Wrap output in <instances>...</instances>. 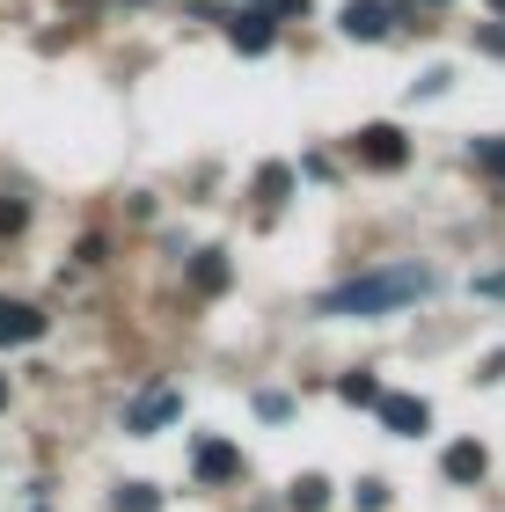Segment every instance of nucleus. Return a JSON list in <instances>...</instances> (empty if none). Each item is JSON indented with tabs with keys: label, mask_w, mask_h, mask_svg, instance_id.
I'll list each match as a JSON object with an SVG mask.
<instances>
[{
	"label": "nucleus",
	"mask_w": 505,
	"mask_h": 512,
	"mask_svg": "<svg viewBox=\"0 0 505 512\" xmlns=\"http://www.w3.org/2000/svg\"><path fill=\"white\" fill-rule=\"evenodd\" d=\"M432 293V271L418 264H396V271H374V278H352V286L323 293V315H388V308H410V300Z\"/></svg>",
	"instance_id": "nucleus-1"
},
{
	"label": "nucleus",
	"mask_w": 505,
	"mask_h": 512,
	"mask_svg": "<svg viewBox=\"0 0 505 512\" xmlns=\"http://www.w3.org/2000/svg\"><path fill=\"white\" fill-rule=\"evenodd\" d=\"M359 161H366V169H403V161H410V139H403L396 125H366V132H359Z\"/></svg>",
	"instance_id": "nucleus-2"
},
{
	"label": "nucleus",
	"mask_w": 505,
	"mask_h": 512,
	"mask_svg": "<svg viewBox=\"0 0 505 512\" xmlns=\"http://www.w3.org/2000/svg\"><path fill=\"white\" fill-rule=\"evenodd\" d=\"M344 37H359V44H374V37H388V22H396V8H381V0H344Z\"/></svg>",
	"instance_id": "nucleus-3"
},
{
	"label": "nucleus",
	"mask_w": 505,
	"mask_h": 512,
	"mask_svg": "<svg viewBox=\"0 0 505 512\" xmlns=\"http://www.w3.org/2000/svg\"><path fill=\"white\" fill-rule=\"evenodd\" d=\"M374 410H381V425H388V432H403V439H418V432L432 425V410H425V395H381V403H374Z\"/></svg>",
	"instance_id": "nucleus-4"
},
{
	"label": "nucleus",
	"mask_w": 505,
	"mask_h": 512,
	"mask_svg": "<svg viewBox=\"0 0 505 512\" xmlns=\"http://www.w3.org/2000/svg\"><path fill=\"white\" fill-rule=\"evenodd\" d=\"M176 410H183V403H176V388H147L140 403L125 410V432H162V425H169Z\"/></svg>",
	"instance_id": "nucleus-5"
},
{
	"label": "nucleus",
	"mask_w": 505,
	"mask_h": 512,
	"mask_svg": "<svg viewBox=\"0 0 505 512\" xmlns=\"http://www.w3.org/2000/svg\"><path fill=\"white\" fill-rule=\"evenodd\" d=\"M227 476H242V454L227 439H198V483H227Z\"/></svg>",
	"instance_id": "nucleus-6"
},
{
	"label": "nucleus",
	"mask_w": 505,
	"mask_h": 512,
	"mask_svg": "<svg viewBox=\"0 0 505 512\" xmlns=\"http://www.w3.org/2000/svg\"><path fill=\"white\" fill-rule=\"evenodd\" d=\"M227 44H235V52H271V15L264 8L235 15V22H227Z\"/></svg>",
	"instance_id": "nucleus-7"
},
{
	"label": "nucleus",
	"mask_w": 505,
	"mask_h": 512,
	"mask_svg": "<svg viewBox=\"0 0 505 512\" xmlns=\"http://www.w3.org/2000/svg\"><path fill=\"white\" fill-rule=\"evenodd\" d=\"M440 469H447V483H476V476H484V469H491V454H484V447H476V439H454V447H447V461H440Z\"/></svg>",
	"instance_id": "nucleus-8"
},
{
	"label": "nucleus",
	"mask_w": 505,
	"mask_h": 512,
	"mask_svg": "<svg viewBox=\"0 0 505 512\" xmlns=\"http://www.w3.org/2000/svg\"><path fill=\"white\" fill-rule=\"evenodd\" d=\"M37 337H44V315L8 300V308H0V344H37Z\"/></svg>",
	"instance_id": "nucleus-9"
},
{
	"label": "nucleus",
	"mask_w": 505,
	"mask_h": 512,
	"mask_svg": "<svg viewBox=\"0 0 505 512\" xmlns=\"http://www.w3.org/2000/svg\"><path fill=\"white\" fill-rule=\"evenodd\" d=\"M191 286H198V293H220V286H227V256H220V249H205L198 264H191Z\"/></svg>",
	"instance_id": "nucleus-10"
},
{
	"label": "nucleus",
	"mask_w": 505,
	"mask_h": 512,
	"mask_svg": "<svg viewBox=\"0 0 505 512\" xmlns=\"http://www.w3.org/2000/svg\"><path fill=\"white\" fill-rule=\"evenodd\" d=\"M286 498H293V512H323V505H330V483H323V476H293Z\"/></svg>",
	"instance_id": "nucleus-11"
},
{
	"label": "nucleus",
	"mask_w": 505,
	"mask_h": 512,
	"mask_svg": "<svg viewBox=\"0 0 505 512\" xmlns=\"http://www.w3.org/2000/svg\"><path fill=\"white\" fill-rule=\"evenodd\" d=\"M337 395H344V403H359V410H374L388 388H381L374 374H344V381H337Z\"/></svg>",
	"instance_id": "nucleus-12"
},
{
	"label": "nucleus",
	"mask_w": 505,
	"mask_h": 512,
	"mask_svg": "<svg viewBox=\"0 0 505 512\" xmlns=\"http://www.w3.org/2000/svg\"><path fill=\"white\" fill-rule=\"evenodd\" d=\"M110 512H162V491H154V483H125V491L110 498Z\"/></svg>",
	"instance_id": "nucleus-13"
},
{
	"label": "nucleus",
	"mask_w": 505,
	"mask_h": 512,
	"mask_svg": "<svg viewBox=\"0 0 505 512\" xmlns=\"http://www.w3.org/2000/svg\"><path fill=\"white\" fill-rule=\"evenodd\" d=\"M286 191H293V169H279V161H271V169L257 176V198H264V205H279Z\"/></svg>",
	"instance_id": "nucleus-14"
},
{
	"label": "nucleus",
	"mask_w": 505,
	"mask_h": 512,
	"mask_svg": "<svg viewBox=\"0 0 505 512\" xmlns=\"http://www.w3.org/2000/svg\"><path fill=\"white\" fill-rule=\"evenodd\" d=\"M476 161H484L491 176H505V139H476Z\"/></svg>",
	"instance_id": "nucleus-15"
},
{
	"label": "nucleus",
	"mask_w": 505,
	"mask_h": 512,
	"mask_svg": "<svg viewBox=\"0 0 505 512\" xmlns=\"http://www.w3.org/2000/svg\"><path fill=\"white\" fill-rule=\"evenodd\" d=\"M388 505V483H359V512H381Z\"/></svg>",
	"instance_id": "nucleus-16"
},
{
	"label": "nucleus",
	"mask_w": 505,
	"mask_h": 512,
	"mask_svg": "<svg viewBox=\"0 0 505 512\" xmlns=\"http://www.w3.org/2000/svg\"><path fill=\"white\" fill-rule=\"evenodd\" d=\"M15 227H22V205H15V198H0V235H15Z\"/></svg>",
	"instance_id": "nucleus-17"
},
{
	"label": "nucleus",
	"mask_w": 505,
	"mask_h": 512,
	"mask_svg": "<svg viewBox=\"0 0 505 512\" xmlns=\"http://www.w3.org/2000/svg\"><path fill=\"white\" fill-rule=\"evenodd\" d=\"M271 15H308V0H271Z\"/></svg>",
	"instance_id": "nucleus-18"
},
{
	"label": "nucleus",
	"mask_w": 505,
	"mask_h": 512,
	"mask_svg": "<svg viewBox=\"0 0 505 512\" xmlns=\"http://www.w3.org/2000/svg\"><path fill=\"white\" fill-rule=\"evenodd\" d=\"M484 52H505V22H498V30H484Z\"/></svg>",
	"instance_id": "nucleus-19"
},
{
	"label": "nucleus",
	"mask_w": 505,
	"mask_h": 512,
	"mask_svg": "<svg viewBox=\"0 0 505 512\" xmlns=\"http://www.w3.org/2000/svg\"><path fill=\"white\" fill-rule=\"evenodd\" d=\"M0 403H8V374H0Z\"/></svg>",
	"instance_id": "nucleus-20"
},
{
	"label": "nucleus",
	"mask_w": 505,
	"mask_h": 512,
	"mask_svg": "<svg viewBox=\"0 0 505 512\" xmlns=\"http://www.w3.org/2000/svg\"><path fill=\"white\" fill-rule=\"evenodd\" d=\"M425 8H447V0H425Z\"/></svg>",
	"instance_id": "nucleus-21"
},
{
	"label": "nucleus",
	"mask_w": 505,
	"mask_h": 512,
	"mask_svg": "<svg viewBox=\"0 0 505 512\" xmlns=\"http://www.w3.org/2000/svg\"><path fill=\"white\" fill-rule=\"evenodd\" d=\"M491 8H498V15H505V0H491Z\"/></svg>",
	"instance_id": "nucleus-22"
}]
</instances>
